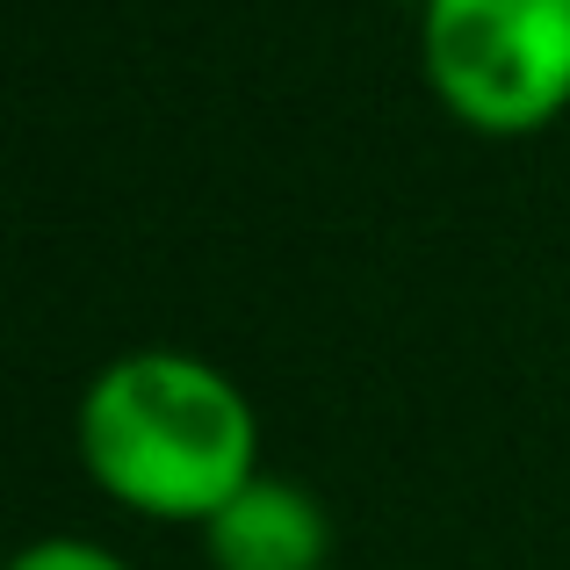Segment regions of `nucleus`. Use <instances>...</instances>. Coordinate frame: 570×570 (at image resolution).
<instances>
[{"label": "nucleus", "instance_id": "nucleus-4", "mask_svg": "<svg viewBox=\"0 0 570 570\" xmlns=\"http://www.w3.org/2000/svg\"><path fill=\"white\" fill-rule=\"evenodd\" d=\"M8 570H130V563L101 542H80V534H43V542H29Z\"/></svg>", "mask_w": 570, "mask_h": 570}, {"label": "nucleus", "instance_id": "nucleus-3", "mask_svg": "<svg viewBox=\"0 0 570 570\" xmlns=\"http://www.w3.org/2000/svg\"><path fill=\"white\" fill-rule=\"evenodd\" d=\"M209 570H325L333 557V520L289 476H253L232 505L203 520Z\"/></svg>", "mask_w": 570, "mask_h": 570}, {"label": "nucleus", "instance_id": "nucleus-2", "mask_svg": "<svg viewBox=\"0 0 570 570\" xmlns=\"http://www.w3.org/2000/svg\"><path fill=\"white\" fill-rule=\"evenodd\" d=\"M419 58L455 124L528 138L570 109V0H426Z\"/></svg>", "mask_w": 570, "mask_h": 570}, {"label": "nucleus", "instance_id": "nucleus-1", "mask_svg": "<svg viewBox=\"0 0 570 570\" xmlns=\"http://www.w3.org/2000/svg\"><path fill=\"white\" fill-rule=\"evenodd\" d=\"M80 462L101 499L203 528L261 476V419L217 362L181 347L116 354L80 397Z\"/></svg>", "mask_w": 570, "mask_h": 570}]
</instances>
